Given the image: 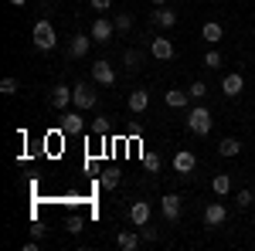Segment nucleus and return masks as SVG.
I'll use <instances>...</instances> for the list:
<instances>
[{
  "instance_id": "nucleus-25",
  "label": "nucleus",
  "mask_w": 255,
  "mask_h": 251,
  "mask_svg": "<svg viewBox=\"0 0 255 251\" xmlns=\"http://www.w3.org/2000/svg\"><path fill=\"white\" fill-rule=\"evenodd\" d=\"M187 92H191V98H194V102H201V98L208 95V85H204V82H194V85H191Z\"/></svg>"
},
{
  "instance_id": "nucleus-19",
  "label": "nucleus",
  "mask_w": 255,
  "mask_h": 251,
  "mask_svg": "<svg viewBox=\"0 0 255 251\" xmlns=\"http://www.w3.org/2000/svg\"><path fill=\"white\" fill-rule=\"evenodd\" d=\"M211 190H215L218 197H225V193L232 190V176H228V173H215V176H211Z\"/></svg>"
},
{
  "instance_id": "nucleus-33",
  "label": "nucleus",
  "mask_w": 255,
  "mask_h": 251,
  "mask_svg": "<svg viewBox=\"0 0 255 251\" xmlns=\"http://www.w3.org/2000/svg\"><path fill=\"white\" fill-rule=\"evenodd\" d=\"M153 7H167V0H153Z\"/></svg>"
},
{
  "instance_id": "nucleus-14",
  "label": "nucleus",
  "mask_w": 255,
  "mask_h": 251,
  "mask_svg": "<svg viewBox=\"0 0 255 251\" xmlns=\"http://www.w3.org/2000/svg\"><path fill=\"white\" fill-rule=\"evenodd\" d=\"M160 211H163L167 221H177V217H180V197H177V193H167V197L160 200Z\"/></svg>"
},
{
  "instance_id": "nucleus-10",
  "label": "nucleus",
  "mask_w": 255,
  "mask_h": 251,
  "mask_svg": "<svg viewBox=\"0 0 255 251\" xmlns=\"http://www.w3.org/2000/svg\"><path fill=\"white\" fill-rule=\"evenodd\" d=\"M89 44H92V34H75V38L68 41V58H85Z\"/></svg>"
},
{
  "instance_id": "nucleus-30",
  "label": "nucleus",
  "mask_w": 255,
  "mask_h": 251,
  "mask_svg": "<svg viewBox=\"0 0 255 251\" xmlns=\"http://www.w3.org/2000/svg\"><path fill=\"white\" fill-rule=\"evenodd\" d=\"M89 129H92V133H96V136H102V133H106V129H109V119H96V122H92Z\"/></svg>"
},
{
  "instance_id": "nucleus-1",
  "label": "nucleus",
  "mask_w": 255,
  "mask_h": 251,
  "mask_svg": "<svg viewBox=\"0 0 255 251\" xmlns=\"http://www.w3.org/2000/svg\"><path fill=\"white\" fill-rule=\"evenodd\" d=\"M211 126H215V119H211V109H204V105H194L191 112H187V129L194 136H208L211 133Z\"/></svg>"
},
{
  "instance_id": "nucleus-26",
  "label": "nucleus",
  "mask_w": 255,
  "mask_h": 251,
  "mask_svg": "<svg viewBox=\"0 0 255 251\" xmlns=\"http://www.w3.org/2000/svg\"><path fill=\"white\" fill-rule=\"evenodd\" d=\"M204 68H221V55H218L215 48H211V51L204 55Z\"/></svg>"
},
{
  "instance_id": "nucleus-8",
  "label": "nucleus",
  "mask_w": 255,
  "mask_h": 251,
  "mask_svg": "<svg viewBox=\"0 0 255 251\" xmlns=\"http://www.w3.org/2000/svg\"><path fill=\"white\" fill-rule=\"evenodd\" d=\"M194 167H197V156L191 153V150H180V153L174 156V170L180 176H191V173H194Z\"/></svg>"
},
{
  "instance_id": "nucleus-31",
  "label": "nucleus",
  "mask_w": 255,
  "mask_h": 251,
  "mask_svg": "<svg viewBox=\"0 0 255 251\" xmlns=\"http://www.w3.org/2000/svg\"><path fill=\"white\" fill-rule=\"evenodd\" d=\"M255 197H252V190H238V207H249Z\"/></svg>"
},
{
  "instance_id": "nucleus-4",
  "label": "nucleus",
  "mask_w": 255,
  "mask_h": 251,
  "mask_svg": "<svg viewBox=\"0 0 255 251\" xmlns=\"http://www.w3.org/2000/svg\"><path fill=\"white\" fill-rule=\"evenodd\" d=\"M150 214H153V207H150L146 200H133V204H129V224H133V228L150 224Z\"/></svg>"
},
{
  "instance_id": "nucleus-3",
  "label": "nucleus",
  "mask_w": 255,
  "mask_h": 251,
  "mask_svg": "<svg viewBox=\"0 0 255 251\" xmlns=\"http://www.w3.org/2000/svg\"><path fill=\"white\" fill-rule=\"evenodd\" d=\"M72 102H75V109H92V105H96L92 85H89V82H79V85L72 88Z\"/></svg>"
},
{
  "instance_id": "nucleus-18",
  "label": "nucleus",
  "mask_w": 255,
  "mask_h": 251,
  "mask_svg": "<svg viewBox=\"0 0 255 251\" xmlns=\"http://www.w3.org/2000/svg\"><path fill=\"white\" fill-rule=\"evenodd\" d=\"M167 105H170V109H184V105H187V102H191V92H180V88H170V92H167Z\"/></svg>"
},
{
  "instance_id": "nucleus-15",
  "label": "nucleus",
  "mask_w": 255,
  "mask_h": 251,
  "mask_svg": "<svg viewBox=\"0 0 255 251\" xmlns=\"http://www.w3.org/2000/svg\"><path fill=\"white\" fill-rule=\"evenodd\" d=\"M146 105H150V92L146 88H133L129 92V112H146Z\"/></svg>"
},
{
  "instance_id": "nucleus-20",
  "label": "nucleus",
  "mask_w": 255,
  "mask_h": 251,
  "mask_svg": "<svg viewBox=\"0 0 255 251\" xmlns=\"http://www.w3.org/2000/svg\"><path fill=\"white\" fill-rule=\"evenodd\" d=\"M218 153H221V156H228V160H232V156H238V153H242V143L228 136V139H221V143H218Z\"/></svg>"
},
{
  "instance_id": "nucleus-6",
  "label": "nucleus",
  "mask_w": 255,
  "mask_h": 251,
  "mask_svg": "<svg viewBox=\"0 0 255 251\" xmlns=\"http://www.w3.org/2000/svg\"><path fill=\"white\" fill-rule=\"evenodd\" d=\"M92 41H99V44H106V41H113V34H116V24L113 20H106V17H99L96 24H92Z\"/></svg>"
},
{
  "instance_id": "nucleus-11",
  "label": "nucleus",
  "mask_w": 255,
  "mask_h": 251,
  "mask_svg": "<svg viewBox=\"0 0 255 251\" xmlns=\"http://www.w3.org/2000/svg\"><path fill=\"white\" fill-rule=\"evenodd\" d=\"M150 55H153L157 61H170V58H174V44H170V38H153Z\"/></svg>"
},
{
  "instance_id": "nucleus-13",
  "label": "nucleus",
  "mask_w": 255,
  "mask_h": 251,
  "mask_svg": "<svg viewBox=\"0 0 255 251\" xmlns=\"http://www.w3.org/2000/svg\"><path fill=\"white\" fill-rule=\"evenodd\" d=\"M51 105L65 112V109L72 105V88H68V85H55V88H51Z\"/></svg>"
},
{
  "instance_id": "nucleus-16",
  "label": "nucleus",
  "mask_w": 255,
  "mask_h": 251,
  "mask_svg": "<svg viewBox=\"0 0 255 251\" xmlns=\"http://www.w3.org/2000/svg\"><path fill=\"white\" fill-rule=\"evenodd\" d=\"M150 17H153L157 27H174V24H177V14H174V10H167V7H153Z\"/></svg>"
},
{
  "instance_id": "nucleus-7",
  "label": "nucleus",
  "mask_w": 255,
  "mask_h": 251,
  "mask_svg": "<svg viewBox=\"0 0 255 251\" xmlns=\"http://www.w3.org/2000/svg\"><path fill=\"white\" fill-rule=\"evenodd\" d=\"M61 133H65V136L85 133V119H82L79 112H61Z\"/></svg>"
},
{
  "instance_id": "nucleus-17",
  "label": "nucleus",
  "mask_w": 255,
  "mask_h": 251,
  "mask_svg": "<svg viewBox=\"0 0 255 251\" xmlns=\"http://www.w3.org/2000/svg\"><path fill=\"white\" fill-rule=\"evenodd\" d=\"M221 34H225V31H221V24H218V20H208V24L201 27V38L208 41V44H218V41H221Z\"/></svg>"
},
{
  "instance_id": "nucleus-12",
  "label": "nucleus",
  "mask_w": 255,
  "mask_h": 251,
  "mask_svg": "<svg viewBox=\"0 0 255 251\" xmlns=\"http://www.w3.org/2000/svg\"><path fill=\"white\" fill-rule=\"evenodd\" d=\"M221 92H225L228 98L242 95V92H245V78H242V75H225V78H221Z\"/></svg>"
},
{
  "instance_id": "nucleus-9",
  "label": "nucleus",
  "mask_w": 255,
  "mask_h": 251,
  "mask_svg": "<svg viewBox=\"0 0 255 251\" xmlns=\"http://www.w3.org/2000/svg\"><path fill=\"white\" fill-rule=\"evenodd\" d=\"M225 221H228L225 204H208V207H204V224H208V228H221Z\"/></svg>"
},
{
  "instance_id": "nucleus-28",
  "label": "nucleus",
  "mask_w": 255,
  "mask_h": 251,
  "mask_svg": "<svg viewBox=\"0 0 255 251\" xmlns=\"http://www.w3.org/2000/svg\"><path fill=\"white\" fill-rule=\"evenodd\" d=\"M0 92H3V95H14V92H17V78H3V82H0Z\"/></svg>"
},
{
  "instance_id": "nucleus-5",
  "label": "nucleus",
  "mask_w": 255,
  "mask_h": 251,
  "mask_svg": "<svg viewBox=\"0 0 255 251\" xmlns=\"http://www.w3.org/2000/svg\"><path fill=\"white\" fill-rule=\"evenodd\" d=\"M92 82H96V85H106V88H109V85L116 82V72H113V65L99 58L96 65H92Z\"/></svg>"
},
{
  "instance_id": "nucleus-29",
  "label": "nucleus",
  "mask_w": 255,
  "mask_h": 251,
  "mask_svg": "<svg viewBox=\"0 0 255 251\" xmlns=\"http://www.w3.org/2000/svg\"><path fill=\"white\" fill-rule=\"evenodd\" d=\"M143 167H146V170H160V156H153V153H143Z\"/></svg>"
},
{
  "instance_id": "nucleus-23",
  "label": "nucleus",
  "mask_w": 255,
  "mask_h": 251,
  "mask_svg": "<svg viewBox=\"0 0 255 251\" xmlns=\"http://www.w3.org/2000/svg\"><path fill=\"white\" fill-rule=\"evenodd\" d=\"M99 183H102V190H116V187H119V173L106 170V173L99 176Z\"/></svg>"
},
{
  "instance_id": "nucleus-34",
  "label": "nucleus",
  "mask_w": 255,
  "mask_h": 251,
  "mask_svg": "<svg viewBox=\"0 0 255 251\" xmlns=\"http://www.w3.org/2000/svg\"><path fill=\"white\" fill-rule=\"evenodd\" d=\"M10 3H14V7H24V3H27V0H10Z\"/></svg>"
},
{
  "instance_id": "nucleus-22",
  "label": "nucleus",
  "mask_w": 255,
  "mask_h": 251,
  "mask_svg": "<svg viewBox=\"0 0 255 251\" xmlns=\"http://www.w3.org/2000/svg\"><path fill=\"white\" fill-rule=\"evenodd\" d=\"M123 61H126V68H129V72H139V68H143V55H139L136 48H129V51L123 55Z\"/></svg>"
},
{
  "instance_id": "nucleus-27",
  "label": "nucleus",
  "mask_w": 255,
  "mask_h": 251,
  "mask_svg": "<svg viewBox=\"0 0 255 251\" xmlns=\"http://www.w3.org/2000/svg\"><path fill=\"white\" fill-rule=\"evenodd\" d=\"M139 238H143V241H146V245H157V241H160L157 228H146V224H143V234H139Z\"/></svg>"
},
{
  "instance_id": "nucleus-32",
  "label": "nucleus",
  "mask_w": 255,
  "mask_h": 251,
  "mask_svg": "<svg viewBox=\"0 0 255 251\" xmlns=\"http://www.w3.org/2000/svg\"><path fill=\"white\" fill-rule=\"evenodd\" d=\"M113 7V0H92V10H109Z\"/></svg>"
},
{
  "instance_id": "nucleus-2",
  "label": "nucleus",
  "mask_w": 255,
  "mask_h": 251,
  "mask_svg": "<svg viewBox=\"0 0 255 251\" xmlns=\"http://www.w3.org/2000/svg\"><path fill=\"white\" fill-rule=\"evenodd\" d=\"M31 38H34V48H38V51H51V48L58 44V34H55V27H51L48 20H38V24H34Z\"/></svg>"
},
{
  "instance_id": "nucleus-21",
  "label": "nucleus",
  "mask_w": 255,
  "mask_h": 251,
  "mask_svg": "<svg viewBox=\"0 0 255 251\" xmlns=\"http://www.w3.org/2000/svg\"><path fill=\"white\" fill-rule=\"evenodd\" d=\"M116 245H119L123 251H133V248L139 245V238H136L133 231H119V234H116Z\"/></svg>"
},
{
  "instance_id": "nucleus-24",
  "label": "nucleus",
  "mask_w": 255,
  "mask_h": 251,
  "mask_svg": "<svg viewBox=\"0 0 255 251\" xmlns=\"http://www.w3.org/2000/svg\"><path fill=\"white\" fill-rule=\"evenodd\" d=\"M113 24H116V31H129L133 27V14H116Z\"/></svg>"
}]
</instances>
